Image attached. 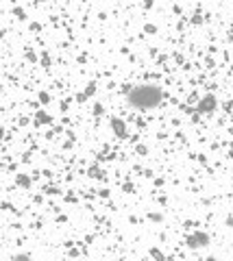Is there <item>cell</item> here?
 I'll list each match as a JSON object with an SVG mask.
<instances>
[{
	"label": "cell",
	"mask_w": 233,
	"mask_h": 261,
	"mask_svg": "<svg viewBox=\"0 0 233 261\" xmlns=\"http://www.w3.org/2000/svg\"><path fill=\"white\" fill-rule=\"evenodd\" d=\"M128 100L135 109H155L159 102H162V89L155 87V85H142V87H135L131 96H128Z\"/></svg>",
	"instance_id": "6da1fadb"
},
{
	"label": "cell",
	"mask_w": 233,
	"mask_h": 261,
	"mask_svg": "<svg viewBox=\"0 0 233 261\" xmlns=\"http://www.w3.org/2000/svg\"><path fill=\"white\" fill-rule=\"evenodd\" d=\"M212 102H214V98H212V96H207V98H205V100H203V107H200V111H210V109L214 107V105H212Z\"/></svg>",
	"instance_id": "7a4b0ae2"
}]
</instances>
